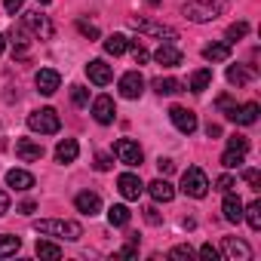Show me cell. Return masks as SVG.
<instances>
[{
  "label": "cell",
  "mask_w": 261,
  "mask_h": 261,
  "mask_svg": "<svg viewBox=\"0 0 261 261\" xmlns=\"http://www.w3.org/2000/svg\"><path fill=\"white\" fill-rule=\"evenodd\" d=\"M34 230L43 233V237H59V240H80L83 237V227L77 221H68V218H46V221H34Z\"/></svg>",
  "instance_id": "obj_1"
},
{
  "label": "cell",
  "mask_w": 261,
  "mask_h": 261,
  "mask_svg": "<svg viewBox=\"0 0 261 261\" xmlns=\"http://www.w3.org/2000/svg\"><path fill=\"white\" fill-rule=\"evenodd\" d=\"M221 10H224L221 0H188L181 7L185 19H191V22H212L221 16Z\"/></svg>",
  "instance_id": "obj_2"
},
{
  "label": "cell",
  "mask_w": 261,
  "mask_h": 261,
  "mask_svg": "<svg viewBox=\"0 0 261 261\" xmlns=\"http://www.w3.org/2000/svg\"><path fill=\"white\" fill-rule=\"evenodd\" d=\"M28 129H34L40 136H56L62 129V120H59V114L53 108H40V111L28 114Z\"/></svg>",
  "instance_id": "obj_3"
},
{
  "label": "cell",
  "mask_w": 261,
  "mask_h": 261,
  "mask_svg": "<svg viewBox=\"0 0 261 261\" xmlns=\"http://www.w3.org/2000/svg\"><path fill=\"white\" fill-rule=\"evenodd\" d=\"M129 25H133L136 31H142V34H151V37L163 40V43H175L178 40V31L175 28L160 25V22H151V19H142V16H133V19H129Z\"/></svg>",
  "instance_id": "obj_4"
},
{
  "label": "cell",
  "mask_w": 261,
  "mask_h": 261,
  "mask_svg": "<svg viewBox=\"0 0 261 261\" xmlns=\"http://www.w3.org/2000/svg\"><path fill=\"white\" fill-rule=\"evenodd\" d=\"M181 191H185L188 197H194V200H203V197L209 194V178H206V172H203L200 166H191V169L181 175Z\"/></svg>",
  "instance_id": "obj_5"
},
{
  "label": "cell",
  "mask_w": 261,
  "mask_h": 261,
  "mask_svg": "<svg viewBox=\"0 0 261 261\" xmlns=\"http://www.w3.org/2000/svg\"><path fill=\"white\" fill-rule=\"evenodd\" d=\"M25 28H28L37 40H53V34H56V25H53L49 16H43L40 10L25 13Z\"/></svg>",
  "instance_id": "obj_6"
},
{
  "label": "cell",
  "mask_w": 261,
  "mask_h": 261,
  "mask_svg": "<svg viewBox=\"0 0 261 261\" xmlns=\"http://www.w3.org/2000/svg\"><path fill=\"white\" fill-rule=\"evenodd\" d=\"M114 154H117V160L126 163V166H142V160H145L142 148H139L133 139H120V142L114 145Z\"/></svg>",
  "instance_id": "obj_7"
},
{
  "label": "cell",
  "mask_w": 261,
  "mask_h": 261,
  "mask_svg": "<svg viewBox=\"0 0 261 261\" xmlns=\"http://www.w3.org/2000/svg\"><path fill=\"white\" fill-rule=\"evenodd\" d=\"M169 120H172V126L178 129V133H185V136H191L194 129H197V114L188 111V108H181V105L169 108Z\"/></svg>",
  "instance_id": "obj_8"
},
{
  "label": "cell",
  "mask_w": 261,
  "mask_h": 261,
  "mask_svg": "<svg viewBox=\"0 0 261 261\" xmlns=\"http://www.w3.org/2000/svg\"><path fill=\"white\" fill-rule=\"evenodd\" d=\"M221 252H224V258H230V261H249V258H252L249 243L240 240V237H224V240H221Z\"/></svg>",
  "instance_id": "obj_9"
},
{
  "label": "cell",
  "mask_w": 261,
  "mask_h": 261,
  "mask_svg": "<svg viewBox=\"0 0 261 261\" xmlns=\"http://www.w3.org/2000/svg\"><path fill=\"white\" fill-rule=\"evenodd\" d=\"M142 92H145V77L139 71H126L120 77V95L123 98H142Z\"/></svg>",
  "instance_id": "obj_10"
},
{
  "label": "cell",
  "mask_w": 261,
  "mask_h": 261,
  "mask_svg": "<svg viewBox=\"0 0 261 261\" xmlns=\"http://www.w3.org/2000/svg\"><path fill=\"white\" fill-rule=\"evenodd\" d=\"M117 191H120L126 200H139V197L145 194V185H142V178H139L136 172H123V175L117 178Z\"/></svg>",
  "instance_id": "obj_11"
},
{
  "label": "cell",
  "mask_w": 261,
  "mask_h": 261,
  "mask_svg": "<svg viewBox=\"0 0 261 261\" xmlns=\"http://www.w3.org/2000/svg\"><path fill=\"white\" fill-rule=\"evenodd\" d=\"M92 117H95V123H101V126L114 123V117H117L114 98H111V95H98V98H92Z\"/></svg>",
  "instance_id": "obj_12"
},
{
  "label": "cell",
  "mask_w": 261,
  "mask_h": 261,
  "mask_svg": "<svg viewBox=\"0 0 261 261\" xmlns=\"http://www.w3.org/2000/svg\"><path fill=\"white\" fill-rule=\"evenodd\" d=\"M154 62L163 65V68H175V65L185 62V56H181V49L175 43H160V49L154 53Z\"/></svg>",
  "instance_id": "obj_13"
},
{
  "label": "cell",
  "mask_w": 261,
  "mask_h": 261,
  "mask_svg": "<svg viewBox=\"0 0 261 261\" xmlns=\"http://www.w3.org/2000/svg\"><path fill=\"white\" fill-rule=\"evenodd\" d=\"M16 157H19L22 163H34V160L43 157V145L34 142V139H19V142H16Z\"/></svg>",
  "instance_id": "obj_14"
},
{
  "label": "cell",
  "mask_w": 261,
  "mask_h": 261,
  "mask_svg": "<svg viewBox=\"0 0 261 261\" xmlns=\"http://www.w3.org/2000/svg\"><path fill=\"white\" fill-rule=\"evenodd\" d=\"M86 74H89V80H92L95 86H108V83L114 80V71H111V65H105L101 59H92V62L86 65Z\"/></svg>",
  "instance_id": "obj_15"
},
{
  "label": "cell",
  "mask_w": 261,
  "mask_h": 261,
  "mask_svg": "<svg viewBox=\"0 0 261 261\" xmlns=\"http://www.w3.org/2000/svg\"><path fill=\"white\" fill-rule=\"evenodd\" d=\"M258 114H261V108H258L255 101H246V105H237L227 120H233V123H240V126H252V123L258 120Z\"/></svg>",
  "instance_id": "obj_16"
},
{
  "label": "cell",
  "mask_w": 261,
  "mask_h": 261,
  "mask_svg": "<svg viewBox=\"0 0 261 261\" xmlns=\"http://www.w3.org/2000/svg\"><path fill=\"white\" fill-rule=\"evenodd\" d=\"M74 206H77V212H83V215H98L101 212V197L98 194H92V191H83V194H77L74 197Z\"/></svg>",
  "instance_id": "obj_17"
},
{
  "label": "cell",
  "mask_w": 261,
  "mask_h": 261,
  "mask_svg": "<svg viewBox=\"0 0 261 261\" xmlns=\"http://www.w3.org/2000/svg\"><path fill=\"white\" fill-rule=\"evenodd\" d=\"M28 34H31V31H28L25 25H13V31H10V43H13V56H16V59H25V56H28V43H31Z\"/></svg>",
  "instance_id": "obj_18"
},
{
  "label": "cell",
  "mask_w": 261,
  "mask_h": 261,
  "mask_svg": "<svg viewBox=\"0 0 261 261\" xmlns=\"http://www.w3.org/2000/svg\"><path fill=\"white\" fill-rule=\"evenodd\" d=\"M34 83H37V89H40L43 95H53V92L59 89L62 77H59V71H53V68H40L37 77H34Z\"/></svg>",
  "instance_id": "obj_19"
},
{
  "label": "cell",
  "mask_w": 261,
  "mask_h": 261,
  "mask_svg": "<svg viewBox=\"0 0 261 261\" xmlns=\"http://www.w3.org/2000/svg\"><path fill=\"white\" fill-rule=\"evenodd\" d=\"M221 212H224V221H230V224H240V221H243V200H240L233 191H230V194H224Z\"/></svg>",
  "instance_id": "obj_20"
},
{
  "label": "cell",
  "mask_w": 261,
  "mask_h": 261,
  "mask_svg": "<svg viewBox=\"0 0 261 261\" xmlns=\"http://www.w3.org/2000/svg\"><path fill=\"white\" fill-rule=\"evenodd\" d=\"M77 154H80V145H77L74 139H62V142L56 145V160H59V163H65V166H68V163H74V160H77Z\"/></svg>",
  "instance_id": "obj_21"
},
{
  "label": "cell",
  "mask_w": 261,
  "mask_h": 261,
  "mask_svg": "<svg viewBox=\"0 0 261 261\" xmlns=\"http://www.w3.org/2000/svg\"><path fill=\"white\" fill-rule=\"evenodd\" d=\"M7 185L16 188V191H31L34 188V175L25 172V169H10L7 172Z\"/></svg>",
  "instance_id": "obj_22"
},
{
  "label": "cell",
  "mask_w": 261,
  "mask_h": 261,
  "mask_svg": "<svg viewBox=\"0 0 261 261\" xmlns=\"http://www.w3.org/2000/svg\"><path fill=\"white\" fill-rule=\"evenodd\" d=\"M148 191H151V197H154L157 203H169V200L175 197V188H172L166 178H157V181H151V185H148Z\"/></svg>",
  "instance_id": "obj_23"
},
{
  "label": "cell",
  "mask_w": 261,
  "mask_h": 261,
  "mask_svg": "<svg viewBox=\"0 0 261 261\" xmlns=\"http://www.w3.org/2000/svg\"><path fill=\"white\" fill-rule=\"evenodd\" d=\"M203 59L206 62H227L230 59V43H209L203 49Z\"/></svg>",
  "instance_id": "obj_24"
},
{
  "label": "cell",
  "mask_w": 261,
  "mask_h": 261,
  "mask_svg": "<svg viewBox=\"0 0 261 261\" xmlns=\"http://www.w3.org/2000/svg\"><path fill=\"white\" fill-rule=\"evenodd\" d=\"M129 218H133V212H129L123 203H117V206H111V209H108V221H111V227H126V224H129Z\"/></svg>",
  "instance_id": "obj_25"
},
{
  "label": "cell",
  "mask_w": 261,
  "mask_h": 261,
  "mask_svg": "<svg viewBox=\"0 0 261 261\" xmlns=\"http://www.w3.org/2000/svg\"><path fill=\"white\" fill-rule=\"evenodd\" d=\"M129 49V40L123 37V34H111V37H105V53L108 56H123Z\"/></svg>",
  "instance_id": "obj_26"
},
{
  "label": "cell",
  "mask_w": 261,
  "mask_h": 261,
  "mask_svg": "<svg viewBox=\"0 0 261 261\" xmlns=\"http://www.w3.org/2000/svg\"><path fill=\"white\" fill-rule=\"evenodd\" d=\"M154 92L157 95H175V92H181V83L175 77H157L154 80Z\"/></svg>",
  "instance_id": "obj_27"
},
{
  "label": "cell",
  "mask_w": 261,
  "mask_h": 261,
  "mask_svg": "<svg viewBox=\"0 0 261 261\" xmlns=\"http://www.w3.org/2000/svg\"><path fill=\"white\" fill-rule=\"evenodd\" d=\"M243 218L249 221L252 230H261V200H252L249 206H243Z\"/></svg>",
  "instance_id": "obj_28"
},
{
  "label": "cell",
  "mask_w": 261,
  "mask_h": 261,
  "mask_svg": "<svg viewBox=\"0 0 261 261\" xmlns=\"http://www.w3.org/2000/svg\"><path fill=\"white\" fill-rule=\"evenodd\" d=\"M22 249V240L13 237V233H0V258H10Z\"/></svg>",
  "instance_id": "obj_29"
},
{
  "label": "cell",
  "mask_w": 261,
  "mask_h": 261,
  "mask_svg": "<svg viewBox=\"0 0 261 261\" xmlns=\"http://www.w3.org/2000/svg\"><path fill=\"white\" fill-rule=\"evenodd\" d=\"M209 83H212V71L209 68H200V71L191 74V92H203V89H209Z\"/></svg>",
  "instance_id": "obj_30"
},
{
  "label": "cell",
  "mask_w": 261,
  "mask_h": 261,
  "mask_svg": "<svg viewBox=\"0 0 261 261\" xmlns=\"http://www.w3.org/2000/svg\"><path fill=\"white\" fill-rule=\"evenodd\" d=\"M252 80V71H246L243 65H230L227 68V83H233V86H246Z\"/></svg>",
  "instance_id": "obj_31"
},
{
  "label": "cell",
  "mask_w": 261,
  "mask_h": 261,
  "mask_svg": "<svg viewBox=\"0 0 261 261\" xmlns=\"http://www.w3.org/2000/svg\"><path fill=\"white\" fill-rule=\"evenodd\" d=\"M243 160H246V154L243 151H233V148H227L221 154V166L224 169H237V166H243Z\"/></svg>",
  "instance_id": "obj_32"
},
{
  "label": "cell",
  "mask_w": 261,
  "mask_h": 261,
  "mask_svg": "<svg viewBox=\"0 0 261 261\" xmlns=\"http://www.w3.org/2000/svg\"><path fill=\"white\" fill-rule=\"evenodd\" d=\"M37 255L40 258H62V246H56L49 240H37Z\"/></svg>",
  "instance_id": "obj_33"
},
{
  "label": "cell",
  "mask_w": 261,
  "mask_h": 261,
  "mask_svg": "<svg viewBox=\"0 0 261 261\" xmlns=\"http://www.w3.org/2000/svg\"><path fill=\"white\" fill-rule=\"evenodd\" d=\"M71 101H74L77 108H86V105H89V89H86V86H71Z\"/></svg>",
  "instance_id": "obj_34"
},
{
  "label": "cell",
  "mask_w": 261,
  "mask_h": 261,
  "mask_svg": "<svg viewBox=\"0 0 261 261\" xmlns=\"http://www.w3.org/2000/svg\"><path fill=\"white\" fill-rule=\"evenodd\" d=\"M77 31H80L83 37H89V40H98V28H95L92 22H86V19H77Z\"/></svg>",
  "instance_id": "obj_35"
},
{
  "label": "cell",
  "mask_w": 261,
  "mask_h": 261,
  "mask_svg": "<svg viewBox=\"0 0 261 261\" xmlns=\"http://www.w3.org/2000/svg\"><path fill=\"white\" fill-rule=\"evenodd\" d=\"M233 188H237V178H233V175H218V178H215V191L230 194Z\"/></svg>",
  "instance_id": "obj_36"
},
{
  "label": "cell",
  "mask_w": 261,
  "mask_h": 261,
  "mask_svg": "<svg viewBox=\"0 0 261 261\" xmlns=\"http://www.w3.org/2000/svg\"><path fill=\"white\" fill-rule=\"evenodd\" d=\"M249 34V25L246 22H233L230 28H227V40H240V37H246Z\"/></svg>",
  "instance_id": "obj_37"
},
{
  "label": "cell",
  "mask_w": 261,
  "mask_h": 261,
  "mask_svg": "<svg viewBox=\"0 0 261 261\" xmlns=\"http://www.w3.org/2000/svg\"><path fill=\"white\" fill-rule=\"evenodd\" d=\"M129 49H133V59H136V65H145V62H148V49H145L139 40H133V43H129Z\"/></svg>",
  "instance_id": "obj_38"
},
{
  "label": "cell",
  "mask_w": 261,
  "mask_h": 261,
  "mask_svg": "<svg viewBox=\"0 0 261 261\" xmlns=\"http://www.w3.org/2000/svg\"><path fill=\"white\" fill-rule=\"evenodd\" d=\"M227 148H233V151H243V154H246V151H249V139H246V136H230V139H227Z\"/></svg>",
  "instance_id": "obj_39"
},
{
  "label": "cell",
  "mask_w": 261,
  "mask_h": 261,
  "mask_svg": "<svg viewBox=\"0 0 261 261\" xmlns=\"http://www.w3.org/2000/svg\"><path fill=\"white\" fill-rule=\"evenodd\" d=\"M218 108L224 111V117H230V111H233L237 105H233V98H230V95H218Z\"/></svg>",
  "instance_id": "obj_40"
},
{
  "label": "cell",
  "mask_w": 261,
  "mask_h": 261,
  "mask_svg": "<svg viewBox=\"0 0 261 261\" xmlns=\"http://www.w3.org/2000/svg\"><path fill=\"white\" fill-rule=\"evenodd\" d=\"M111 166H114V160H111L108 154H98V157H95V169H98V172H108Z\"/></svg>",
  "instance_id": "obj_41"
},
{
  "label": "cell",
  "mask_w": 261,
  "mask_h": 261,
  "mask_svg": "<svg viewBox=\"0 0 261 261\" xmlns=\"http://www.w3.org/2000/svg\"><path fill=\"white\" fill-rule=\"evenodd\" d=\"M243 178H246L252 188H258V185H261V175H258V169H243Z\"/></svg>",
  "instance_id": "obj_42"
},
{
  "label": "cell",
  "mask_w": 261,
  "mask_h": 261,
  "mask_svg": "<svg viewBox=\"0 0 261 261\" xmlns=\"http://www.w3.org/2000/svg\"><path fill=\"white\" fill-rule=\"evenodd\" d=\"M191 255H194L191 246H175V249L169 252V258H191Z\"/></svg>",
  "instance_id": "obj_43"
},
{
  "label": "cell",
  "mask_w": 261,
  "mask_h": 261,
  "mask_svg": "<svg viewBox=\"0 0 261 261\" xmlns=\"http://www.w3.org/2000/svg\"><path fill=\"white\" fill-rule=\"evenodd\" d=\"M200 255H203V258H206V261H215V258H218V249H215V246H212V243H206V246H203V249H200Z\"/></svg>",
  "instance_id": "obj_44"
},
{
  "label": "cell",
  "mask_w": 261,
  "mask_h": 261,
  "mask_svg": "<svg viewBox=\"0 0 261 261\" xmlns=\"http://www.w3.org/2000/svg\"><path fill=\"white\" fill-rule=\"evenodd\" d=\"M22 4H25V0H4V7H7V13H10V16H16V13L22 10Z\"/></svg>",
  "instance_id": "obj_45"
},
{
  "label": "cell",
  "mask_w": 261,
  "mask_h": 261,
  "mask_svg": "<svg viewBox=\"0 0 261 261\" xmlns=\"http://www.w3.org/2000/svg\"><path fill=\"white\" fill-rule=\"evenodd\" d=\"M117 255H120V258H136V255H139V249H136V243H129V246H123Z\"/></svg>",
  "instance_id": "obj_46"
},
{
  "label": "cell",
  "mask_w": 261,
  "mask_h": 261,
  "mask_svg": "<svg viewBox=\"0 0 261 261\" xmlns=\"http://www.w3.org/2000/svg\"><path fill=\"white\" fill-rule=\"evenodd\" d=\"M145 218H148V224H160V221H163V218H160V212H157L154 206H151V209H145Z\"/></svg>",
  "instance_id": "obj_47"
},
{
  "label": "cell",
  "mask_w": 261,
  "mask_h": 261,
  "mask_svg": "<svg viewBox=\"0 0 261 261\" xmlns=\"http://www.w3.org/2000/svg\"><path fill=\"white\" fill-rule=\"evenodd\" d=\"M157 166H160V172H163V175H169V172L175 169V163H172V160H163V157L157 160Z\"/></svg>",
  "instance_id": "obj_48"
},
{
  "label": "cell",
  "mask_w": 261,
  "mask_h": 261,
  "mask_svg": "<svg viewBox=\"0 0 261 261\" xmlns=\"http://www.w3.org/2000/svg\"><path fill=\"white\" fill-rule=\"evenodd\" d=\"M34 209H37V203H34V200H25V203H19V212H22V215H31Z\"/></svg>",
  "instance_id": "obj_49"
},
{
  "label": "cell",
  "mask_w": 261,
  "mask_h": 261,
  "mask_svg": "<svg viewBox=\"0 0 261 261\" xmlns=\"http://www.w3.org/2000/svg\"><path fill=\"white\" fill-rule=\"evenodd\" d=\"M7 212H10V194L0 191V215H7Z\"/></svg>",
  "instance_id": "obj_50"
},
{
  "label": "cell",
  "mask_w": 261,
  "mask_h": 261,
  "mask_svg": "<svg viewBox=\"0 0 261 261\" xmlns=\"http://www.w3.org/2000/svg\"><path fill=\"white\" fill-rule=\"evenodd\" d=\"M206 136H209V139H212V136H221V126H218V123H209V126H206Z\"/></svg>",
  "instance_id": "obj_51"
},
{
  "label": "cell",
  "mask_w": 261,
  "mask_h": 261,
  "mask_svg": "<svg viewBox=\"0 0 261 261\" xmlns=\"http://www.w3.org/2000/svg\"><path fill=\"white\" fill-rule=\"evenodd\" d=\"M4 49H7V37H4V34H0V53H4Z\"/></svg>",
  "instance_id": "obj_52"
},
{
  "label": "cell",
  "mask_w": 261,
  "mask_h": 261,
  "mask_svg": "<svg viewBox=\"0 0 261 261\" xmlns=\"http://www.w3.org/2000/svg\"><path fill=\"white\" fill-rule=\"evenodd\" d=\"M148 4H151V7H157V4H160V0H148Z\"/></svg>",
  "instance_id": "obj_53"
},
{
  "label": "cell",
  "mask_w": 261,
  "mask_h": 261,
  "mask_svg": "<svg viewBox=\"0 0 261 261\" xmlns=\"http://www.w3.org/2000/svg\"><path fill=\"white\" fill-rule=\"evenodd\" d=\"M37 4H49V0H37Z\"/></svg>",
  "instance_id": "obj_54"
}]
</instances>
